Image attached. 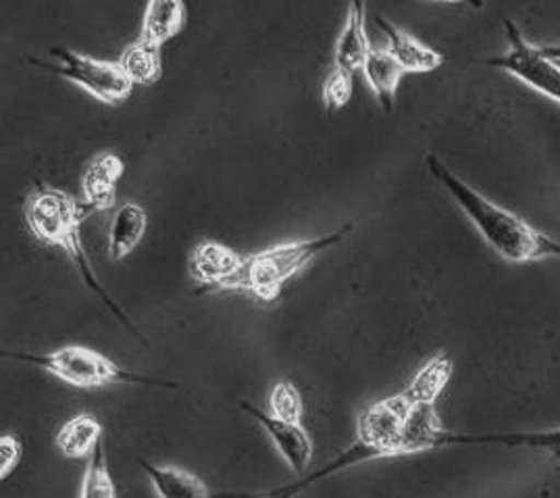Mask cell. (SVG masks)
<instances>
[{
  "mask_svg": "<svg viewBox=\"0 0 560 498\" xmlns=\"http://www.w3.org/2000/svg\"><path fill=\"white\" fill-rule=\"evenodd\" d=\"M409 401L402 392L386 396L366 405L357 419V442L365 447L371 459H388L400 455V438L407 413L410 412Z\"/></svg>",
  "mask_w": 560,
  "mask_h": 498,
  "instance_id": "cell-7",
  "label": "cell"
},
{
  "mask_svg": "<svg viewBox=\"0 0 560 498\" xmlns=\"http://www.w3.org/2000/svg\"><path fill=\"white\" fill-rule=\"evenodd\" d=\"M448 430H444L435 405H412L405 419L402 438H400V455H417L433 449L448 447Z\"/></svg>",
  "mask_w": 560,
  "mask_h": 498,
  "instance_id": "cell-11",
  "label": "cell"
},
{
  "mask_svg": "<svg viewBox=\"0 0 560 498\" xmlns=\"http://www.w3.org/2000/svg\"><path fill=\"white\" fill-rule=\"evenodd\" d=\"M244 257L234 248L217 242V240H202L198 242L190 255V274L196 282L205 288L198 294L221 290L223 283L230 282L236 276Z\"/></svg>",
  "mask_w": 560,
  "mask_h": 498,
  "instance_id": "cell-9",
  "label": "cell"
},
{
  "mask_svg": "<svg viewBox=\"0 0 560 498\" xmlns=\"http://www.w3.org/2000/svg\"><path fill=\"white\" fill-rule=\"evenodd\" d=\"M509 50L502 57L488 59V66L502 69L517 78L525 86L536 90L541 96L560 105V66L546 57L539 46L529 43L518 25L511 20L504 22Z\"/></svg>",
  "mask_w": 560,
  "mask_h": 498,
  "instance_id": "cell-6",
  "label": "cell"
},
{
  "mask_svg": "<svg viewBox=\"0 0 560 498\" xmlns=\"http://www.w3.org/2000/svg\"><path fill=\"white\" fill-rule=\"evenodd\" d=\"M23 455L22 442L13 433H2L0 436V477L7 479L15 472L18 463Z\"/></svg>",
  "mask_w": 560,
  "mask_h": 498,
  "instance_id": "cell-25",
  "label": "cell"
},
{
  "mask_svg": "<svg viewBox=\"0 0 560 498\" xmlns=\"http://www.w3.org/2000/svg\"><path fill=\"white\" fill-rule=\"evenodd\" d=\"M126 172V165L119 154L101 152L88 163L82 175V198L92 213L108 211L117 198V184Z\"/></svg>",
  "mask_w": 560,
  "mask_h": 498,
  "instance_id": "cell-10",
  "label": "cell"
},
{
  "mask_svg": "<svg viewBox=\"0 0 560 498\" xmlns=\"http://www.w3.org/2000/svg\"><path fill=\"white\" fill-rule=\"evenodd\" d=\"M259 498H273V497H269V495H267V497H259Z\"/></svg>",
  "mask_w": 560,
  "mask_h": 498,
  "instance_id": "cell-27",
  "label": "cell"
},
{
  "mask_svg": "<svg viewBox=\"0 0 560 498\" xmlns=\"http://www.w3.org/2000/svg\"><path fill=\"white\" fill-rule=\"evenodd\" d=\"M119 67L128 76L131 84L149 86L161 78V48L138 38L126 48L119 59Z\"/></svg>",
  "mask_w": 560,
  "mask_h": 498,
  "instance_id": "cell-21",
  "label": "cell"
},
{
  "mask_svg": "<svg viewBox=\"0 0 560 498\" xmlns=\"http://www.w3.org/2000/svg\"><path fill=\"white\" fill-rule=\"evenodd\" d=\"M354 73H348L340 67H334L327 78H325L324 84V103L325 108L329 113L334 111H340L345 108L350 99H352V88H354Z\"/></svg>",
  "mask_w": 560,
  "mask_h": 498,
  "instance_id": "cell-24",
  "label": "cell"
},
{
  "mask_svg": "<svg viewBox=\"0 0 560 498\" xmlns=\"http://www.w3.org/2000/svg\"><path fill=\"white\" fill-rule=\"evenodd\" d=\"M101 440L103 424L90 413H80L73 419H69L57 433V449L67 459H82L92 455Z\"/></svg>",
  "mask_w": 560,
  "mask_h": 498,
  "instance_id": "cell-20",
  "label": "cell"
},
{
  "mask_svg": "<svg viewBox=\"0 0 560 498\" xmlns=\"http://www.w3.org/2000/svg\"><path fill=\"white\" fill-rule=\"evenodd\" d=\"M375 23L388 40L386 50L407 73H430V71H435L438 67L444 66V57L438 50H433L428 44L417 40L415 36H410L407 32L398 30L386 18L377 15Z\"/></svg>",
  "mask_w": 560,
  "mask_h": 498,
  "instance_id": "cell-12",
  "label": "cell"
},
{
  "mask_svg": "<svg viewBox=\"0 0 560 498\" xmlns=\"http://www.w3.org/2000/svg\"><path fill=\"white\" fill-rule=\"evenodd\" d=\"M78 498H117L115 482H113L110 472H108L105 440L98 442V447L88 459L86 472L82 477L80 497Z\"/></svg>",
  "mask_w": 560,
  "mask_h": 498,
  "instance_id": "cell-22",
  "label": "cell"
},
{
  "mask_svg": "<svg viewBox=\"0 0 560 498\" xmlns=\"http://www.w3.org/2000/svg\"><path fill=\"white\" fill-rule=\"evenodd\" d=\"M456 444H498L506 449H529L548 453L560 461V428L546 432L451 433V447Z\"/></svg>",
  "mask_w": 560,
  "mask_h": 498,
  "instance_id": "cell-14",
  "label": "cell"
},
{
  "mask_svg": "<svg viewBox=\"0 0 560 498\" xmlns=\"http://www.w3.org/2000/svg\"><path fill=\"white\" fill-rule=\"evenodd\" d=\"M365 2H350L345 27L336 44V67L354 73L365 66L369 53L373 50L365 32Z\"/></svg>",
  "mask_w": 560,
  "mask_h": 498,
  "instance_id": "cell-13",
  "label": "cell"
},
{
  "mask_svg": "<svg viewBox=\"0 0 560 498\" xmlns=\"http://www.w3.org/2000/svg\"><path fill=\"white\" fill-rule=\"evenodd\" d=\"M352 221L336 232L311 240L285 242L271 248H265L255 255H246L236 276L223 283L221 290H246L253 292L260 301L280 299L281 288L294 280L302 269L313 259H317L327 248L336 246L352 230Z\"/></svg>",
  "mask_w": 560,
  "mask_h": 498,
  "instance_id": "cell-3",
  "label": "cell"
},
{
  "mask_svg": "<svg viewBox=\"0 0 560 498\" xmlns=\"http://www.w3.org/2000/svg\"><path fill=\"white\" fill-rule=\"evenodd\" d=\"M23 216L36 236L38 242L46 246H61L69 255L71 263L75 265L78 274L86 282L88 288L103 301L108 311L119 320V324L126 325L131 334L138 336L136 327L128 320V315L119 309L107 294V290L101 286L82 244L80 228L92 211L88 209L84 202H78L73 196L67 195L63 190L50 188V186H36L23 205Z\"/></svg>",
  "mask_w": 560,
  "mask_h": 498,
  "instance_id": "cell-2",
  "label": "cell"
},
{
  "mask_svg": "<svg viewBox=\"0 0 560 498\" xmlns=\"http://www.w3.org/2000/svg\"><path fill=\"white\" fill-rule=\"evenodd\" d=\"M539 48L546 57H550L552 61L560 63V44H546V46H539Z\"/></svg>",
  "mask_w": 560,
  "mask_h": 498,
  "instance_id": "cell-26",
  "label": "cell"
},
{
  "mask_svg": "<svg viewBox=\"0 0 560 498\" xmlns=\"http://www.w3.org/2000/svg\"><path fill=\"white\" fill-rule=\"evenodd\" d=\"M9 359H18L23 363H32L36 368L48 371L50 375L59 378L69 386L75 389H101L108 384H151V386H165L173 389V384L131 373L128 369L119 368L98 350L88 347H63L52 352H2Z\"/></svg>",
  "mask_w": 560,
  "mask_h": 498,
  "instance_id": "cell-4",
  "label": "cell"
},
{
  "mask_svg": "<svg viewBox=\"0 0 560 498\" xmlns=\"http://www.w3.org/2000/svg\"><path fill=\"white\" fill-rule=\"evenodd\" d=\"M50 55L55 57V63H40L36 59H32V63L66 78L75 86L84 88L88 94H92L101 103L119 105L130 96L133 84L119 63L98 61L86 55L73 53L66 46H52Z\"/></svg>",
  "mask_w": 560,
  "mask_h": 498,
  "instance_id": "cell-5",
  "label": "cell"
},
{
  "mask_svg": "<svg viewBox=\"0 0 560 498\" xmlns=\"http://www.w3.org/2000/svg\"><path fill=\"white\" fill-rule=\"evenodd\" d=\"M186 23V4L182 0H151L144 9L142 34L144 43L163 46L182 32Z\"/></svg>",
  "mask_w": 560,
  "mask_h": 498,
  "instance_id": "cell-18",
  "label": "cell"
},
{
  "mask_svg": "<svg viewBox=\"0 0 560 498\" xmlns=\"http://www.w3.org/2000/svg\"><path fill=\"white\" fill-rule=\"evenodd\" d=\"M250 417H255L262 426V430L271 438L273 447L278 449L281 459L288 463V467L296 474H302L311 459H313V438L304 430L302 424H290L276 419L271 413L262 412L250 403L240 405Z\"/></svg>",
  "mask_w": 560,
  "mask_h": 498,
  "instance_id": "cell-8",
  "label": "cell"
},
{
  "mask_svg": "<svg viewBox=\"0 0 560 498\" xmlns=\"http://www.w3.org/2000/svg\"><path fill=\"white\" fill-rule=\"evenodd\" d=\"M454 363L448 352H438L430 361L415 373L409 386L402 394L410 405H435L438 396L446 389L453 378Z\"/></svg>",
  "mask_w": 560,
  "mask_h": 498,
  "instance_id": "cell-17",
  "label": "cell"
},
{
  "mask_svg": "<svg viewBox=\"0 0 560 498\" xmlns=\"http://www.w3.org/2000/svg\"><path fill=\"white\" fill-rule=\"evenodd\" d=\"M269 413L290 424H301L302 413H304V403L299 389L290 380H280L271 389L269 394Z\"/></svg>",
  "mask_w": 560,
  "mask_h": 498,
  "instance_id": "cell-23",
  "label": "cell"
},
{
  "mask_svg": "<svg viewBox=\"0 0 560 498\" xmlns=\"http://www.w3.org/2000/svg\"><path fill=\"white\" fill-rule=\"evenodd\" d=\"M559 66H560V63H559Z\"/></svg>",
  "mask_w": 560,
  "mask_h": 498,
  "instance_id": "cell-28",
  "label": "cell"
},
{
  "mask_svg": "<svg viewBox=\"0 0 560 498\" xmlns=\"http://www.w3.org/2000/svg\"><path fill=\"white\" fill-rule=\"evenodd\" d=\"M149 228L147 209L138 202H126L117 209L108 225V255L113 260L126 259L142 242Z\"/></svg>",
  "mask_w": 560,
  "mask_h": 498,
  "instance_id": "cell-15",
  "label": "cell"
},
{
  "mask_svg": "<svg viewBox=\"0 0 560 498\" xmlns=\"http://www.w3.org/2000/svg\"><path fill=\"white\" fill-rule=\"evenodd\" d=\"M361 71H363L371 90L375 92L380 105L386 113H392L396 90H398L400 80L407 76V71L396 63V59L389 55L386 48H373Z\"/></svg>",
  "mask_w": 560,
  "mask_h": 498,
  "instance_id": "cell-19",
  "label": "cell"
},
{
  "mask_svg": "<svg viewBox=\"0 0 560 498\" xmlns=\"http://www.w3.org/2000/svg\"><path fill=\"white\" fill-rule=\"evenodd\" d=\"M140 465L151 479L159 498H213L209 486L188 470L172 465H152L149 461H140Z\"/></svg>",
  "mask_w": 560,
  "mask_h": 498,
  "instance_id": "cell-16",
  "label": "cell"
},
{
  "mask_svg": "<svg viewBox=\"0 0 560 498\" xmlns=\"http://www.w3.org/2000/svg\"><path fill=\"white\" fill-rule=\"evenodd\" d=\"M425 165L435 182L453 196L454 202L475 225L495 253L509 263L560 259V240L550 239L523 217L479 195L465 179L433 152L425 154Z\"/></svg>",
  "mask_w": 560,
  "mask_h": 498,
  "instance_id": "cell-1",
  "label": "cell"
}]
</instances>
